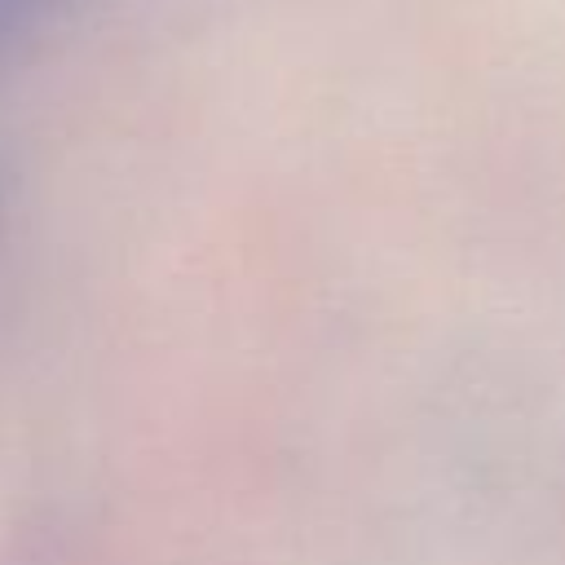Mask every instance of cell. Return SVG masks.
Segmentation results:
<instances>
[{"label": "cell", "mask_w": 565, "mask_h": 565, "mask_svg": "<svg viewBox=\"0 0 565 565\" xmlns=\"http://www.w3.org/2000/svg\"><path fill=\"white\" fill-rule=\"evenodd\" d=\"M44 4H49V0H0V35H9L13 22H22L26 13L44 9Z\"/></svg>", "instance_id": "cell-1"}]
</instances>
